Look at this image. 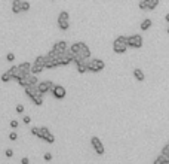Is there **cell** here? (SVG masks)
I'll list each match as a JSON object with an SVG mask.
<instances>
[{
	"label": "cell",
	"mask_w": 169,
	"mask_h": 164,
	"mask_svg": "<svg viewBox=\"0 0 169 164\" xmlns=\"http://www.w3.org/2000/svg\"><path fill=\"white\" fill-rule=\"evenodd\" d=\"M18 69H20V70H22V72H25V73H31V63L24 61V63H21V64H18Z\"/></svg>",
	"instance_id": "12"
},
{
	"label": "cell",
	"mask_w": 169,
	"mask_h": 164,
	"mask_svg": "<svg viewBox=\"0 0 169 164\" xmlns=\"http://www.w3.org/2000/svg\"><path fill=\"white\" fill-rule=\"evenodd\" d=\"M18 125H20V124H18L16 119H12V121H11V127H12V128H18Z\"/></svg>",
	"instance_id": "37"
},
{
	"label": "cell",
	"mask_w": 169,
	"mask_h": 164,
	"mask_svg": "<svg viewBox=\"0 0 169 164\" xmlns=\"http://www.w3.org/2000/svg\"><path fill=\"white\" fill-rule=\"evenodd\" d=\"M80 48H82V42H76V44H73V45L70 46V51L73 54H77L79 51H80Z\"/></svg>",
	"instance_id": "21"
},
{
	"label": "cell",
	"mask_w": 169,
	"mask_h": 164,
	"mask_svg": "<svg viewBox=\"0 0 169 164\" xmlns=\"http://www.w3.org/2000/svg\"><path fill=\"white\" fill-rule=\"evenodd\" d=\"M58 27L62 30V31H65L70 29V22L67 20H58Z\"/></svg>",
	"instance_id": "18"
},
{
	"label": "cell",
	"mask_w": 169,
	"mask_h": 164,
	"mask_svg": "<svg viewBox=\"0 0 169 164\" xmlns=\"http://www.w3.org/2000/svg\"><path fill=\"white\" fill-rule=\"evenodd\" d=\"M151 25H153V21H151V20H148V18H147V20H144V21H142V22H141V25H139V29H141L142 31H147V30H148V29L151 27Z\"/></svg>",
	"instance_id": "16"
},
{
	"label": "cell",
	"mask_w": 169,
	"mask_h": 164,
	"mask_svg": "<svg viewBox=\"0 0 169 164\" xmlns=\"http://www.w3.org/2000/svg\"><path fill=\"white\" fill-rule=\"evenodd\" d=\"M59 55H61V54H58V52H57L55 49H50L49 52L46 54V58H58Z\"/></svg>",
	"instance_id": "26"
},
{
	"label": "cell",
	"mask_w": 169,
	"mask_h": 164,
	"mask_svg": "<svg viewBox=\"0 0 169 164\" xmlns=\"http://www.w3.org/2000/svg\"><path fill=\"white\" fill-rule=\"evenodd\" d=\"M37 90L40 91V93H48L49 91V85H48V81H42V82H39L37 84Z\"/></svg>",
	"instance_id": "15"
},
{
	"label": "cell",
	"mask_w": 169,
	"mask_h": 164,
	"mask_svg": "<svg viewBox=\"0 0 169 164\" xmlns=\"http://www.w3.org/2000/svg\"><path fill=\"white\" fill-rule=\"evenodd\" d=\"M113 51L116 54H125L128 51V45H126V36H117L116 40L113 42Z\"/></svg>",
	"instance_id": "1"
},
{
	"label": "cell",
	"mask_w": 169,
	"mask_h": 164,
	"mask_svg": "<svg viewBox=\"0 0 169 164\" xmlns=\"http://www.w3.org/2000/svg\"><path fill=\"white\" fill-rule=\"evenodd\" d=\"M168 34H169V27H168Z\"/></svg>",
	"instance_id": "42"
},
{
	"label": "cell",
	"mask_w": 169,
	"mask_h": 164,
	"mask_svg": "<svg viewBox=\"0 0 169 164\" xmlns=\"http://www.w3.org/2000/svg\"><path fill=\"white\" fill-rule=\"evenodd\" d=\"M16 112H18V114H22V112H24V106L22 105H18L16 106Z\"/></svg>",
	"instance_id": "38"
},
{
	"label": "cell",
	"mask_w": 169,
	"mask_h": 164,
	"mask_svg": "<svg viewBox=\"0 0 169 164\" xmlns=\"http://www.w3.org/2000/svg\"><path fill=\"white\" fill-rule=\"evenodd\" d=\"M5 155H6L7 158H11L12 155H13V151H12V149H6V151H5Z\"/></svg>",
	"instance_id": "36"
},
{
	"label": "cell",
	"mask_w": 169,
	"mask_h": 164,
	"mask_svg": "<svg viewBox=\"0 0 169 164\" xmlns=\"http://www.w3.org/2000/svg\"><path fill=\"white\" fill-rule=\"evenodd\" d=\"M91 145H92V148L95 149V152L98 154V155H104L105 154V148H104V145H102V142L98 139L96 136H94L92 139H91Z\"/></svg>",
	"instance_id": "5"
},
{
	"label": "cell",
	"mask_w": 169,
	"mask_h": 164,
	"mask_svg": "<svg viewBox=\"0 0 169 164\" xmlns=\"http://www.w3.org/2000/svg\"><path fill=\"white\" fill-rule=\"evenodd\" d=\"M44 55H39V57H36V60H34V63L33 64H37V66H43L44 67Z\"/></svg>",
	"instance_id": "23"
},
{
	"label": "cell",
	"mask_w": 169,
	"mask_h": 164,
	"mask_svg": "<svg viewBox=\"0 0 169 164\" xmlns=\"http://www.w3.org/2000/svg\"><path fill=\"white\" fill-rule=\"evenodd\" d=\"M160 0H148V6H147V11H154L156 7L159 6Z\"/></svg>",
	"instance_id": "19"
},
{
	"label": "cell",
	"mask_w": 169,
	"mask_h": 164,
	"mask_svg": "<svg viewBox=\"0 0 169 164\" xmlns=\"http://www.w3.org/2000/svg\"><path fill=\"white\" fill-rule=\"evenodd\" d=\"M2 82H9V81H12V75L9 73V72H5V73H2Z\"/></svg>",
	"instance_id": "24"
},
{
	"label": "cell",
	"mask_w": 169,
	"mask_h": 164,
	"mask_svg": "<svg viewBox=\"0 0 169 164\" xmlns=\"http://www.w3.org/2000/svg\"><path fill=\"white\" fill-rule=\"evenodd\" d=\"M18 70H20V69H18V66H12V67H11V69H9V70H7V72L11 73V75H12V78H13V76H15V75L18 73Z\"/></svg>",
	"instance_id": "29"
},
{
	"label": "cell",
	"mask_w": 169,
	"mask_h": 164,
	"mask_svg": "<svg viewBox=\"0 0 169 164\" xmlns=\"http://www.w3.org/2000/svg\"><path fill=\"white\" fill-rule=\"evenodd\" d=\"M6 60H7L9 63H12L13 60H15V55H13V52H9V54L6 55Z\"/></svg>",
	"instance_id": "33"
},
{
	"label": "cell",
	"mask_w": 169,
	"mask_h": 164,
	"mask_svg": "<svg viewBox=\"0 0 169 164\" xmlns=\"http://www.w3.org/2000/svg\"><path fill=\"white\" fill-rule=\"evenodd\" d=\"M21 5H22V0H13L12 2V12L13 14H21L22 12Z\"/></svg>",
	"instance_id": "11"
},
{
	"label": "cell",
	"mask_w": 169,
	"mask_h": 164,
	"mask_svg": "<svg viewBox=\"0 0 169 164\" xmlns=\"http://www.w3.org/2000/svg\"><path fill=\"white\" fill-rule=\"evenodd\" d=\"M25 79H27V82H28V85H37L39 82V79H37V75H33V73H28L25 76Z\"/></svg>",
	"instance_id": "14"
},
{
	"label": "cell",
	"mask_w": 169,
	"mask_h": 164,
	"mask_svg": "<svg viewBox=\"0 0 169 164\" xmlns=\"http://www.w3.org/2000/svg\"><path fill=\"white\" fill-rule=\"evenodd\" d=\"M147 6H148V0H139L138 7L141 11H147Z\"/></svg>",
	"instance_id": "25"
},
{
	"label": "cell",
	"mask_w": 169,
	"mask_h": 164,
	"mask_svg": "<svg viewBox=\"0 0 169 164\" xmlns=\"http://www.w3.org/2000/svg\"><path fill=\"white\" fill-rule=\"evenodd\" d=\"M126 45L128 48H141L142 46V36L141 34H132V36H126Z\"/></svg>",
	"instance_id": "3"
},
{
	"label": "cell",
	"mask_w": 169,
	"mask_h": 164,
	"mask_svg": "<svg viewBox=\"0 0 169 164\" xmlns=\"http://www.w3.org/2000/svg\"><path fill=\"white\" fill-rule=\"evenodd\" d=\"M22 122H24V124H30V122H31V116H27V115L22 116Z\"/></svg>",
	"instance_id": "35"
},
{
	"label": "cell",
	"mask_w": 169,
	"mask_h": 164,
	"mask_svg": "<svg viewBox=\"0 0 169 164\" xmlns=\"http://www.w3.org/2000/svg\"><path fill=\"white\" fill-rule=\"evenodd\" d=\"M31 100L34 101V105H37V106H42L43 105V96H42V94H36Z\"/></svg>",
	"instance_id": "22"
},
{
	"label": "cell",
	"mask_w": 169,
	"mask_h": 164,
	"mask_svg": "<svg viewBox=\"0 0 169 164\" xmlns=\"http://www.w3.org/2000/svg\"><path fill=\"white\" fill-rule=\"evenodd\" d=\"M24 91H25V94L28 96L30 99H33L36 94H37V85H27V87H24Z\"/></svg>",
	"instance_id": "10"
},
{
	"label": "cell",
	"mask_w": 169,
	"mask_h": 164,
	"mask_svg": "<svg viewBox=\"0 0 169 164\" xmlns=\"http://www.w3.org/2000/svg\"><path fill=\"white\" fill-rule=\"evenodd\" d=\"M18 84H20L22 88H24V87H27V85H28V82H27V79H25V78H21V79L18 81Z\"/></svg>",
	"instance_id": "32"
},
{
	"label": "cell",
	"mask_w": 169,
	"mask_h": 164,
	"mask_svg": "<svg viewBox=\"0 0 169 164\" xmlns=\"http://www.w3.org/2000/svg\"><path fill=\"white\" fill-rule=\"evenodd\" d=\"M133 76H135V79L137 81H139V82H142V81H144L145 79V76H144V72H142L141 70V69H133Z\"/></svg>",
	"instance_id": "13"
},
{
	"label": "cell",
	"mask_w": 169,
	"mask_h": 164,
	"mask_svg": "<svg viewBox=\"0 0 169 164\" xmlns=\"http://www.w3.org/2000/svg\"><path fill=\"white\" fill-rule=\"evenodd\" d=\"M43 66H37V64H31V73L33 75H40L43 72Z\"/></svg>",
	"instance_id": "20"
},
{
	"label": "cell",
	"mask_w": 169,
	"mask_h": 164,
	"mask_svg": "<svg viewBox=\"0 0 169 164\" xmlns=\"http://www.w3.org/2000/svg\"><path fill=\"white\" fill-rule=\"evenodd\" d=\"M168 143H169V142H168Z\"/></svg>",
	"instance_id": "43"
},
{
	"label": "cell",
	"mask_w": 169,
	"mask_h": 164,
	"mask_svg": "<svg viewBox=\"0 0 169 164\" xmlns=\"http://www.w3.org/2000/svg\"><path fill=\"white\" fill-rule=\"evenodd\" d=\"M48 85H49V91H52V90H53V87H55V84H53L52 81H48Z\"/></svg>",
	"instance_id": "39"
},
{
	"label": "cell",
	"mask_w": 169,
	"mask_h": 164,
	"mask_svg": "<svg viewBox=\"0 0 169 164\" xmlns=\"http://www.w3.org/2000/svg\"><path fill=\"white\" fill-rule=\"evenodd\" d=\"M44 58H46V55H44ZM58 66H59L58 58H46L44 60V69H55Z\"/></svg>",
	"instance_id": "8"
},
{
	"label": "cell",
	"mask_w": 169,
	"mask_h": 164,
	"mask_svg": "<svg viewBox=\"0 0 169 164\" xmlns=\"http://www.w3.org/2000/svg\"><path fill=\"white\" fill-rule=\"evenodd\" d=\"M30 163V160L27 158V157H24V158H21V164H28Z\"/></svg>",
	"instance_id": "40"
},
{
	"label": "cell",
	"mask_w": 169,
	"mask_h": 164,
	"mask_svg": "<svg viewBox=\"0 0 169 164\" xmlns=\"http://www.w3.org/2000/svg\"><path fill=\"white\" fill-rule=\"evenodd\" d=\"M105 69V63L100 58H94V60H89L88 61V70L92 72V73H98Z\"/></svg>",
	"instance_id": "2"
},
{
	"label": "cell",
	"mask_w": 169,
	"mask_h": 164,
	"mask_svg": "<svg viewBox=\"0 0 169 164\" xmlns=\"http://www.w3.org/2000/svg\"><path fill=\"white\" fill-rule=\"evenodd\" d=\"M30 7H31V5H30V2H22V5H21V9H22V12H27V11H30Z\"/></svg>",
	"instance_id": "28"
},
{
	"label": "cell",
	"mask_w": 169,
	"mask_h": 164,
	"mask_svg": "<svg viewBox=\"0 0 169 164\" xmlns=\"http://www.w3.org/2000/svg\"><path fill=\"white\" fill-rule=\"evenodd\" d=\"M58 20H70V14L67 12V11H62V12H59V15H58Z\"/></svg>",
	"instance_id": "27"
},
{
	"label": "cell",
	"mask_w": 169,
	"mask_h": 164,
	"mask_svg": "<svg viewBox=\"0 0 169 164\" xmlns=\"http://www.w3.org/2000/svg\"><path fill=\"white\" fill-rule=\"evenodd\" d=\"M50 93H52V96L55 97V99H58V100H62V99L65 97V94H67L65 88L62 87V85H55V87H53V90H52Z\"/></svg>",
	"instance_id": "6"
},
{
	"label": "cell",
	"mask_w": 169,
	"mask_h": 164,
	"mask_svg": "<svg viewBox=\"0 0 169 164\" xmlns=\"http://www.w3.org/2000/svg\"><path fill=\"white\" fill-rule=\"evenodd\" d=\"M31 134L39 137V134H40V127H39V128H37V127H31Z\"/></svg>",
	"instance_id": "30"
},
{
	"label": "cell",
	"mask_w": 169,
	"mask_h": 164,
	"mask_svg": "<svg viewBox=\"0 0 169 164\" xmlns=\"http://www.w3.org/2000/svg\"><path fill=\"white\" fill-rule=\"evenodd\" d=\"M165 20H166V21H168V24H169V14H166V15H165Z\"/></svg>",
	"instance_id": "41"
},
{
	"label": "cell",
	"mask_w": 169,
	"mask_h": 164,
	"mask_svg": "<svg viewBox=\"0 0 169 164\" xmlns=\"http://www.w3.org/2000/svg\"><path fill=\"white\" fill-rule=\"evenodd\" d=\"M18 139V133L16 131H11V133H9V140H16Z\"/></svg>",
	"instance_id": "31"
},
{
	"label": "cell",
	"mask_w": 169,
	"mask_h": 164,
	"mask_svg": "<svg viewBox=\"0 0 169 164\" xmlns=\"http://www.w3.org/2000/svg\"><path fill=\"white\" fill-rule=\"evenodd\" d=\"M154 164H169V158L166 157V155L163 154H160L159 157L154 160Z\"/></svg>",
	"instance_id": "17"
},
{
	"label": "cell",
	"mask_w": 169,
	"mask_h": 164,
	"mask_svg": "<svg viewBox=\"0 0 169 164\" xmlns=\"http://www.w3.org/2000/svg\"><path fill=\"white\" fill-rule=\"evenodd\" d=\"M79 58H83V60H89V57H91V49H89V46L85 44V42H82V48H80V51L76 54Z\"/></svg>",
	"instance_id": "7"
},
{
	"label": "cell",
	"mask_w": 169,
	"mask_h": 164,
	"mask_svg": "<svg viewBox=\"0 0 169 164\" xmlns=\"http://www.w3.org/2000/svg\"><path fill=\"white\" fill-rule=\"evenodd\" d=\"M43 160L44 161H52V154L50 152H46V154L43 155Z\"/></svg>",
	"instance_id": "34"
},
{
	"label": "cell",
	"mask_w": 169,
	"mask_h": 164,
	"mask_svg": "<svg viewBox=\"0 0 169 164\" xmlns=\"http://www.w3.org/2000/svg\"><path fill=\"white\" fill-rule=\"evenodd\" d=\"M52 49H55L58 54H62L65 49H68V46H67V42H65V40H58L57 44L53 45V48H52Z\"/></svg>",
	"instance_id": "9"
},
{
	"label": "cell",
	"mask_w": 169,
	"mask_h": 164,
	"mask_svg": "<svg viewBox=\"0 0 169 164\" xmlns=\"http://www.w3.org/2000/svg\"><path fill=\"white\" fill-rule=\"evenodd\" d=\"M39 139L48 142V143H53L55 142V136H53L48 127H40V134H39Z\"/></svg>",
	"instance_id": "4"
}]
</instances>
